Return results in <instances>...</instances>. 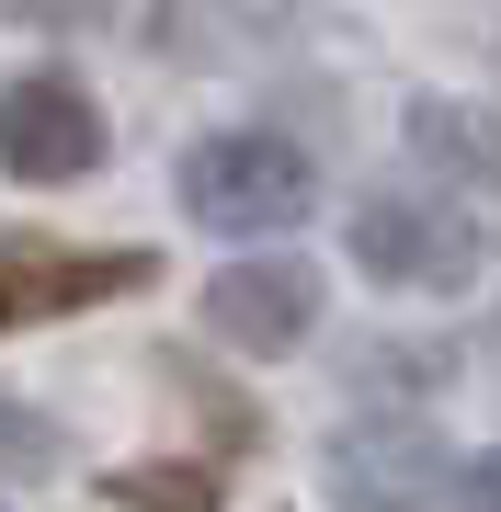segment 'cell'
<instances>
[{
  "mask_svg": "<svg viewBox=\"0 0 501 512\" xmlns=\"http://www.w3.org/2000/svg\"><path fill=\"white\" fill-rule=\"evenodd\" d=\"M308 205H319V171H308L285 137H262V126H228V137H205L194 160H183V217L217 228V239L297 228Z\"/></svg>",
  "mask_w": 501,
  "mask_h": 512,
  "instance_id": "6da1fadb",
  "label": "cell"
},
{
  "mask_svg": "<svg viewBox=\"0 0 501 512\" xmlns=\"http://www.w3.org/2000/svg\"><path fill=\"white\" fill-rule=\"evenodd\" d=\"M342 239L376 285H422V296L479 285V217H456L445 194H365Z\"/></svg>",
  "mask_w": 501,
  "mask_h": 512,
  "instance_id": "7a4b0ae2",
  "label": "cell"
},
{
  "mask_svg": "<svg viewBox=\"0 0 501 512\" xmlns=\"http://www.w3.org/2000/svg\"><path fill=\"white\" fill-rule=\"evenodd\" d=\"M160 285L149 251H69V239H0V330H35V319H80L103 296Z\"/></svg>",
  "mask_w": 501,
  "mask_h": 512,
  "instance_id": "3957f363",
  "label": "cell"
},
{
  "mask_svg": "<svg viewBox=\"0 0 501 512\" xmlns=\"http://www.w3.org/2000/svg\"><path fill=\"white\" fill-rule=\"evenodd\" d=\"M92 160H103V114L80 80H57V69L0 80V171L12 183H80Z\"/></svg>",
  "mask_w": 501,
  "mask_h": 512,
  "instance_id": "277c9868",
  "label": "cell"
},
{
  "mask_svg": "<svg viewBox=\"0 0 501 512\" xmlns=\"http://www.w3.org/2000/svg\"><path fill=\"white\" fill-rule=\"evenodd\" d=\"M331 490L353 512H422L456 490V456L422 433V421H353V433L331 444Z\"/></svg>",
  "mask_w": 501,
  "mask_h": 512,
  "instance_id": "5b68a950",
  "label": "cell"
},
{
  "mask_svg": "<svg viewBox=\"0 0 501 512\" xmlns=\"http://www.w3.org/2000/svg\"><path fill=\"white\" fill-rule=\"evenodd\" d=\"M205 319L240 353H297L319 330V274L308 262H228V274L205 285Z\"/></svg>",
  "mask_w": 501,
  "mask_h": 512,
  "instance_id": "8992f818",
  "label": "cell"
},
{
  "mask_svg": "<svg viewBox=\"0 0 501 512\" xmlns=\"http://www.w3.org/2000/svg\"><path fill=\"white\" fill-rule=\"evenodd\" d=\"M103 501H114V512H217L228 478H217V467H114Z\"/></svg>",
  "mask_w": 501,
  "mask_h": 512,
  "instance_id": "52a82bcc",
  "label": "cell"
},
{
  "mask_svg": "<svg viewBox=\"0 0 501 512\" xmlns=\"http://www.w3.org/2000/svg\"><path fill=\"white\" fill-rule=\"evenodd\" d=\"M57 456H69V433H57L35 399L0 387V478H57Z\"/></svg>",
  "mask_w": 501,
  "mask_h": 512,
  "instance_id": "ba28073f",
  "label": "cell"
},
{
  "mask_svg": "<svg viewBox=\"0 0 501 512\" xmlns=\"http://www.w3.org/2000/svg\"><path fill=\"white\" fill-rule=\"evenodd\" d=\"M410 148H445V160H467V171H479V126H456V114H410Z\"/></svg>",
  "mask_w": 501,
  "mask_h": 512,
  "instance_id": "9c48e42d",
  "label": "cell"
},
{
  "mask_svg": "<svg viewBox=\"0 0 501 512\" xmlns=\"http://www.w3.org/2000/svg\"><path fill=\"white\" fill-rule=\"evenodd\" d=\"M103 0H0V23H92Z\"/></svg>",
  "mask_w": 501,
  "mask_h": 512,
  "instance_id": "30bf717a",
  "label": "cell"
}]
</instances>
